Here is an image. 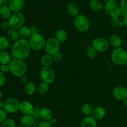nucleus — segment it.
Returning <instances> with one entry per match:
<instances>
[{
  "instance_id": "obj_1",
  "label": "nucleus",
  "mask_w": 127,
  "mask_h": 127,
  "mask_svg": "<svg viewBox=\"0 0 127 127\" xmlns=\"http://www.w3.org/2000/svg\"><path fill=\"white\" fill-rule=\"evenodd\" d=\"M31 50L29 41L24 38H19L12 45L11 53L15 59L24 61L29 57Z\"/></svg>"
},
{
  "instance_id": "obj_2",
  "label": "nucleus",
  "mask_w": 127,
  "mask_h": 127,
  "mask_svg": "<svg viewBox=\"0 0 127 127\" xmlns=\"http://www.w3.org/2000/svg\"><path fill=\"white\" fill-rule=\"evenodd\" d=\"M9 66L11 74L17 78H21L27 73V66L24 60L14 58L10 62Z\"/></svg>"
},
{
  "instance_id": "obj_3",
  "label": "nucleus",
  "mask_w": 127,
  "mask_h": 127,
  "mask_svg": "<svg viewBox=\"0 0 127 127\" xmlns=\"http://www.w3.org/2000/svg\"><path fill=\"white\" fill-rule=\"evenodd\" d=\"M112 62L117 66H124L127 64V52L124 48H118L114 50L111 55Z\"/></svg>"
},
{
  "instance_id": "obj_4",
  "label": "nucleus",
  "mask_w": 127,
  "mask_h": 127,
  "mask_svg": "<svg viewBox=\"0 0 127 127\" xmlns=\"http://www.w3.org/2000/svg\"><path fill=\"white\" fill-rule=\"evenodd\" d=\"M29 43L31 48L34 51H38L44 48L46 40L44 36L41 33L33 34L29 38Z\"/></svg>"
},
{
  "instance_id": "obj_5",
  "label": "nucleus",
  "mask_w": 127,
  "mask_h": 127,
  "mask_svg": "<svg viewBox=\"0 0 127 127\" xmlns=\"http://www.w3.org/2000/svg\"><path fill=\"white\" fill-rule=\"evenodd\" d=\"M74 26L78 31L85 32L89 29L90 21L86 16L79 14L74 18Z\"/></svg>"
},
{
  "instance_id": "obj_6",
  "label": "nucleus",
  "mask_w": 127,
  "mask_h": 127,
  "mask_svg": "<svg viewBox=\"0 0 127 127\" xmlns=\"http://www.w3.org/2000/svg\"><path fill=\"white\" fill-rule=\"evenodd\" d=\"M8 22L11 28L18 30L24 26L26 18L24 15L21 12H14L9 19Z\"/></svg>"
},
{
  "instance_id": "obj_7",
  "label": "nucleus",
  "mask_w": 127,
  "mask_h": 127,
  "mask_svg": "<svg viewBox=\"0 0 127 127\" xmlns=\"http://www.w3.org/2000/svg\"><path fill=\"white\" fill-rule=\"evenodd\" d=\"M60 48V42H58L55 37H52L46 40L44 49L47 54L52 55L56 52H58Z\"/></svg>"
},
{
  "instance_id": "obj_8",
  "label": "nucleus",
  "mask_w": 127,
  "mask_h": 127,
  "mask_svg": "<svg viewBox=\"0 0 127 127\" xmlns=\"http://www.w3.org/2000/svg\"><path fill=\"white\" fill-rule=\"evenodd\" d=\"M41 79L42 82L51 84L55 79V73L51 67H43L40 72Z\"/></svg>"
},
{
  "instance_id": "obj_9",
  "label": "nucleus",
  "mask_w": 127,
  "mask_h": 127,
  "mask_svg": "<svg viewBox=\"0 0 127 127\" xmlns=\"http://www.w3.org/2000/svg\"><path fill=\"white\" fill-rule=\"evenodd\" d=\"M20 102L15 98H8L4 102V110L7 113L14 114L19 111Z\"/></svg>"
},
{
  "instance_id": "obj_10",
  "label": "nucleus",
  "mask_w": 127,
  "mask_h": 127,
  "mask_svg": "<svg viewBox=\"0 0 127 127\" xmlns=\"http://www.w3.org/2000/svg\"><path fill=\"white\" fill-rule=\"evenodd\" d=\"M92 45L94 47L97 52H105L109 48V42L104 37H97L93 41Z\"/></svg>"
},
{
  "instance_id": "obj_11",
  "label": "nucleus",
  "mask_w": 127,
  "mask_h": 127,
  "mask_svg": "<svg viewBox=\"0 0 127 127\" xmlns=\"http://www.w3.org/2000/svg\"><path fill=\"white\" fill-rule=\"evenodd\" d=\"M105 13L110 17H119L121 15L120 6L116 3L106 4L104 7Z\"/></svg>"
},
{
  "instance_id": "obj_12",
  "label": "nucleus",
  "mask_w": 127,
  "mask_h": 127,
  "mask_svg": "<svg viewBox=\"0 0 127 127\" xmlns=\"http://www.w3.org/2000/svg\"><path fill=\"white\" fill-rule=\"evenodd\" d=\"M114 97L118 100H123L127 98V88L122 86L115 87L112 92Z\"/></svg>"
},
{
  "instance_id": "obj_13",
  "label": "nucleus",
  "mask_w": 127,
  "mask_h": 127,
  "mask_svg": "<svg viewBox=\"0 0 127 127\" xmlns=\"http://www.w3.org/2000/svg\"><path fill=\"white\" fill-rule=\"evenodd\" d=\"M34 107L31 102L27 100H24L20 102L19 111L23 115H31Z\"/></svg>"
},
{
  "instance_id": "obj_14",
  "label": "nucleus",
  "mask_w": 127,
  "mask_h": 127,
  "mask_svg": "<svg viewBox=\"0 0 127 127\" xmlns=\"http://www.w3.org/2000/svg\"><path fill=\"white\" fill-rule=\"evenodd\" d=\"M25 5L24 0H9L8 6L12 12H19L23 9Z\"/></svg>"
},
{
  "instance_id": "obj_15",
  "label": "nucleus",
  "mask_w": 127,
  "mask_h": 127,
  "mask_svg": "<svg viewBox=\"0 0 127 127\" xmlns=\"http://www.w3.org/2000/svg\"><path fill=\"white\" fill-rule=\"evenodd\" d=\"M106 114L105 109L103 107H96L93 109L91 116L96 120H100L104 119Z\"/></svg>"
},
{
  "instance_id": "obj_16",
  "label": "nucleus",
  "mask_w": 127,
  "mask_h": 127,
  "mask_svg": "<svg viewBox=\"0 0 127 127\" xmlns=\"http://www.w3.org/2000/svg\"><path fill=\"white\" fill-rule=\"evenodd\" d=\"M97 120L91 115L84 118L81 124V127H97Z\"/></svg>"
},
{
  "instance_id": "obj_17",
  "label": "nucleus",
  "mask_w": 127,
  "mask_h": 127,
  "mask_svg": "<svg viewBox=\"0 0 127 127\" xmlns=\"http://www.w3.org/2000/svg\"><path fill=\"white\" fill-rule=\"evenodd\" d=\"M109 45L113 48H120L122 43V40L120 36L117 34H113L109 38Z\"/></svg>"
},
{
  "instance_id": "obj_18",
  "label": "nucleus",
  "mask_w": 127,
  "mask_h": 127,
  "mask_svg": "<svg viewBox=\"0 0 127 127\" xmlns=\"http://www.w3.org/2000/svg\"><path fill=\"white\" fill-rule=\"evenodd\" d=\"M68 37V33L64 29H60L55 33V38L60 43H64L67 40Z\"/></svg>"
},
{
  "instance_id": "obj_19",
  "label": "nucleus",
  "mask_w": 127,
  "mask_h": 127,
  "mask_svg": "<svg viewBox=\"0 0 127 127\" xmlns=\"http://www.w3.org/2000/svg\"><path fill=\"white\" fill-rule=\"evenodd\" d=\"M35 119L32 115H23L21 119V125L24 127H32L34 124Z\"/></svg>"
},
{
  "instance_id": "obj_20",
  "label": "nucleus",
  "mask_w": 127,
  "mask_h": 127,
  "mask_svg": "<svg viewBox=\"0 0 127 127\" xmlns=\"http://www.w3.org/2000/svg\"><path fill=\"white\" fill-rule=\"evenodd\" d=\"M19 34L18 31L14 29L10 28L7 31V38L9 40L13 42L14 43L19 39Z\"/></svg>"
},
{
  "instance_id": "obj_21",
  "label": "nucleus",
  "mask_w": 127,
  "mask_h": 127,
  "mask_svg": "<svg viewBox=\"0 0 127 127\" xmlns=\"http://www.w3.org/2000/svg\"><path fill=\"white\" fill-rule=\"evenodd\" d=\"M53 60L51 55L46 53L40 58V63L43 67H50L53 64Z\"/></svg>"
},
{
  "instance_id": "obj_22",
  "label": "nucleus",
  "mask_w": 127,
  "mask_h": 127,
  "mask_svg": "<svg viewBox=\"0 0 127 127\" xmlns=\"http://www.w3.org/2000/svg\"><path fill=\"white\" fill-rule=\"evenodd\" d=\"M19 34V36L21 37V38H24V39H27V38H29L32 35L31 32V28L28 26H24L18 30Z\"/></svg>"
},
{
  "instance_id": "obj_23",
  "label": "nucleus",
  "mask_w": 127,
  "mask_h": 127,
  "mask_svg": "<svg viewBox=\"0 0 127 127\" xmlns=\"http://www.w3.org/2000/svg\"><path fill=\"white\" fill-rule=\"evenodd\" d=\"M11 10L10 9L8 5H2L0 7V16L3 19H9L11 16Z\"/></svg>"
},
{
  "instance_id": "obj_24",
  "label": "nucleus",
  "mask_w": 127,
  "mask_h": 127,
  "mask_svg": "<svg viewBox=\"0 0 127 127\" xmlns=\"http://www.w3.org/2000/svg\"><path fill=\"white\" fill-rule=\"evenodd\" d=\"M89 5L91 9L95 12H100L103 9L102 4L99 0H91Z\"/></svg>"
},
{
  "instance_id": "obj_25",
  "label": "nucleus",
  "mask_w": 127,
  "mask_h": 127,
  "mask_svg": "<svg viewBox=\"0 0 127 127\" xmlns=\"http://www.w3.org/2000/svg\"><path fill=\"white\" fill-rule=\"evenodd\" d=\"M37 88L33 82H29L24 86V92L28 95H33L35 94Z\"/></svg>"
},
{
  "instance_id": "obj_26",
  "label": "nucleus",
  "mask_w": 127,
  "mask_h": 127,
  "mask_svg": "<svg viewBox=\"0 0 127 127\" xmlns=\"http://www.w3.org/2000/svg\"><path fill=\"white\" fill-rule=\"evenodd\" d=\"M11 62V55L6 50L0 51V63L1 64H9Z\"/></svg>"
},
{
  "instance_id": "obj_27",
  "label": "nucleus",
  "mask_w": 127,
  "mask_h": 127,
  "mask_svg": "<svg viewBox=\"0 0 127 127\" xmlns=\"http://www.w3.org/2000/svg\"><path fill=\"white\" fill-rule=\"evenodd\" d=\"M52 117V112L47 107H43L40 110V119L43 121H48Z\"/></svg>"
},
{
  "instance_id": "obj_28",
  "label": "nucleus",
  "mask_w": 127,
  "mask_h": 127,
  "mask_svg": "<svg viewBox=\"0 0 127 127\" xmlns=\"http://www.w3.org/2000/svg\"><path fill=\"white\" fill-rule=\"evenodd\" d=\"M67 11L70 16L73 17H76L79 14V7L76 4L71 2L67 6Z\"/></svg>"
},
{
  "instance_id": "obj_29",
  "label": "nucleus",
  "mask_w": 127,
  "mask_h": 127,
  "mask_svg": "<svg viewBox=\"0 0 127 127\" xmlns=\"http://www.w3.org/2000/svg\"><path fill=\"white\" fill-rule=\"evenodd\" d=\"M93 109H94V108L93 107V105L88 102L83 104L81 107L82 112L84 115H86V116H89V115H92Z\"/></svg>"
},
{
  "instance_id": "obj_30",
  "label": "nucleus",
  "mask_w": 127,
  "mask_h": 127,
  "mask_svg": "<svg viewBox=\"0 0 127 127\" xmlns=\"http://www.w3.org/2000/svg\"><path fill=\"white\" fill-rule=\"evenodd\" d=\"M50 89V86L49 84H47V83H44V82H42L38 86V88H37V91H38V93L42 95L43 94H45L46 93H47L49 91Z\"/></svg>"
},
{
  "instance_id": "obj_31",
  "label": "nucleus",
  "mask_w": 127,
  "mask_h": 127,
  "mask_svg": "<svg viewBox=\"0 0 127 127\" xmlns=\"http://www.w3.org/2000/svg\"><path fill=\"white\" fill-rule=\"evenodd\" d=\"M10 45L9 40L4 36H0V51L5 50Z\"/></svg>"
},
{
  "instance_id": "obj_32",
  "label": "nucleus",
  "mask_w": 127,
  "mask_h": 127,
  "mask_svg": "<svg viewBox=\"0 0 127 127\" xmlns=\"http://www.w3.org/2000/svg\"><path fill=\"white\" fill-rule=\"evenodd\" d=\"M86 55L87 57L90 59H93L96 57L97 55V50L94 48V47L93 45L88 46L86 50Z\"/></svg>"
},
{
  "instance_id": "obj_33",
  "label": "nucleus",
  "mask_w": 127,
  "mask_h": 127,
  "mask_svg": "<svg viewBox=\"0 0 127 127\" xmlns=\"http://www.w3.org/2000/svg\"><path fill=\"white\" fill-rule=\"evenodd\" d=\"M119 6L121 11V15H122L124 17H127V0H121Z\"/></svg>"
},
{
  "instance_id": "obj_34",
  "label": "nucleus",
  "mask_w": 127,
  "mask_h": 127,
  "mask_svg": "<svg viewBox=\"0 0 127 127\" xmlns=\"http://www.w3.org/2000/svg\"><path fill=\"white\" fill-rule=\"evenodd\" d=\"M110 23L113 27H119V26H124L123 21H120L119 17H112L110 19Z\"/></svg>"
},
{
  "instance_id": "obj_35",
  "label": "nucleus",
  "mask_w": 127,
  "mask_h": 127,
  "mask_svg": "<svg viewBox=\"0 0 127 127\" xmlns=\"http://www.w3.org/2000/svg\"><path fill=\"white\" fill-rule=\"evenodd\" d=\"M1 127H17L16 122L12 119H7L1 124Z\"/></svg>"
},
{
  "instance_id": "obj_36",
  "label": "nucleus",
  "mask_w": 127,
  "mask_h": 127,
  "mask_svg": "<svg viewBox=\"0 0 127 127\" xmlns=\"http://www.w3.org/2000/svg\"><path fill=\"white\" fill-rule=\"evenodd\" d=\"M40 110L41 109L38 107H35L33 109V112L32 113V116L33 117L35 120H38L40 119Z\"/></svg>"
},
{
  "instance_id": "obj_37",
  "label": "nucleus",
  "mask_w": 127,
  "mask_h": 127,
  "mask_svg": "<svg viewBox=\"0 0 127 127\" xmlns=\"http://www.w3.org/2000/svg\"><path fill=\"white\" fill-rule=\"evenodd\" d=\"M52 58L53 60V62H60L62 61V58H63V55L62 53L58 51V52H56L54 54L52 55Z\"/></svg>"
},
{
  "instance_id": "obj_38",
  "label": "nucleus",
  "mask_w": 127,
  "mask_h": 127,
  "mask_svg": "<svg viewBox=\"0 0 127 127\" xmlns=\"http://www.w3.org/2000/svg\"><path fill=\"white\" fill-rule=\"evenodd\" d=\"M7 119V112L5 110H0V123H3Z\"/></svg>"
},
{
  "instance_id": "obj_39",
  "label": "nucleus",
  "mask_w": 127,
  "mask_h": 127,
  "mask_svg": "<svg viewBox=\"0 0 127 127\" xmlns=\"http://www.w3.org/2000/svg\"><path fill=\"white\" fill-rule=\"evenodd\" d=\"M0 26H1V28L2 30H4V31H7V30L8 31L11 28L9 24V22L7 21H3L2 22H1Z\"/></svg>"
},
{
  "instance_id": "obj_40",
  "label": "nucleus",
  "mask_w": 127,
  "mask_h": 127,
  "mask_svg": "<svg viewBox=\"0 0 127 127\" xmlns=\"http://www.w3.org/2000/svg\"><path fill=\"white\" fill-rule=\"evenodd\" d=\"M6 82V77L3 73L0 71V87L3 86Z\"/></svg>"
},
{
  "instance_id": "obj_41",
  "label": "nucleus",
  "mask_w": 127,
  "mask_h": 127,
  "mask_svg": "<svg viewBox=\"0 0 127 127\" xmlns=\"http://www.w3.org/2000/svg\"><path fill=\"white\" fill-rule=\"evenodd\" d=\"M0 71L3 73L4 74L9 72V64H1L0 66Z\"/></svg>"
},
{
  "instance_id": "obj_42",
  "label": "nucleus",
  "mask_w": 127,
  "mask_h": 127,
  "mask_svg": "<svg viewBox=\"0 0 127 127\" xmlns=\"http://www.w3.org/2000/svg\"><path fill=\"white\" fill-rule=\"evenodd\" d=\"M37 127H52L48 121H43L42 120L37 124Z\"/></svg>"
},
{
  "instance_id": "obj_43",
  "label": "nucleus",
  "mask_w": 127,
  "mask_h": 127,
  "mask_svg": "<svg viewBox=\"0 0 127 127\" xmlns=\"http://www.w3.org/2000/svg\"><path fill=\"white\" fill-rule=\"evenodd\" d=\"M30 28H31V32L32 35L37 34V33H39V32H38V28L37 26H33L30 27Z\"/></svg>"
},
{
  "instance_id": "obj_44",
  "label": "nucleus",
  "mask_w": 127,
  "mask_h": 127,
  "mask_svg": "<svg viewBox=\"0 0 127 127\" xmlns=\"http://www.w3.org/2000/svg\"><path fill=\"white\" fill-rule=\"evenodd\" d=\"M21 83H22V84H24V85H26V84H27L29 82H30L29 80V78L26 75H24V76H23L21 77Z\"/></svg>"
},
{
  "instance_id": "obj_45",
  "label": "nucleus",
  "mask_w": 127,
  "mask_h": 127,
  "mask_svg": "<svg viewBox=\"0 0 127 127\" xmlns=\"http://www.w3.org/2000/svg\"><path fill=\"white\" fill-rule=\"evenodd\" d=\"M48 122H49V124H50L52 126H53V125H55L56 123L57 122V120L55 117H52L51 118V119H50Z\"/></svg>"
},
{
  "instance_id": "obj_46",
  "label": "nucleus",
  "mask_w": 127,
  "mask_h": 127,
  "mask_svg": "<svg viewBox=\"0 0 127 127\" xmlns=\"http://www.w3.org/2000/svg\"><path fill=\"white\" fill-rule=\"evenodd\" d=\"M117 0H104V2L106 4L108 3H116Z\"/></svg>"
},
{
  "instance_id": "obj_47",
  "label": "nucleus",
  "mask_w": 127,
  "mask_h": 127,
  "mask_svg": "<svg viewBox=\"0 0 127 127\" xmlns=\"http://www.w3.org/2000/svg\"><path fill=\"white\" fill-rule=\"evenodd\" d=\"M123 23H124V26L127 27V17H124L123 19Z\"/></svg>"
},
{
  "instance_id": "obj_48",
  "label": "nucleus",
  "mask_w": 127,
  "mask_h": 127,
  "mask_svg": "<svg viewBox=\"0 0 127 127\" xmlns=\"http://www.w3.org/2000/svg\"><path fill=\"white\" fill-rule=\"evenodd\" d=\"M4 109V102L1 100H0V110Z\"/></svg>"
},
{
  "instance_id": "obj_49",
  "label": "nucleus",
  "mask_w": 127,
  "mask_h": 127,
  "mask_svg": "<svg viewBox=\"0 0 127 127\" xmlns=\"http://www.w3.org/2000/svg\"><path fill=\"white\" fill-rule=\"evenodd\" d=\"M9 2V0H3L4 5H8Z\"/></svg>"
},
{
  "instance_id": "obj_50",
  "label": "nucleus",
  "mask_w": 127,
  "mask_h": 127,
  "mask_svg": "<svg viewBox=\"0 0 127 127\" xmlns=\"http://www.w3.org/2000/svg\"><path fill=\"white\" fill-rule=\"evenodd\" d=\"M123 102H124V105H125V106L127 107V98H126L125 99H124V100H123Z\"/></svg>"
},
{
  "instance_id": "obj_51",
  "label": "nucleus",
  "mask_w": 127,
  "mask_h": 127,
  "mask_svg": "<svg viewBox=\"0 0 127 127\" xmlns=\"http://www.w3.org/2000/svg\"><path fill=\"white\" fill-rule=\"evenodd\" d=\"M3 4V0H0V7L2 6Z\"/></svg>"
},
{
  "instance_id": "obj_52",
  "label": "nucleus",
  "mask_w": 127,
  "mask_h": 127,
  "mask_svg": "<svg viewBox=\"0 0 127 127\" xmlns=\"http://www.w3.org/2000/svg\"><path fill=\"white\" fill-rule=\"evenodd\" d=\"M2 93H1V91H0V99H1V97H2Z\"/></svg>"
},
{
  "instance_id": "obj_53",
  "label": "nucleus",
  "mask_w": 127,
  "mask_h": 127,
  "mask_svg": "<svg viewBox=\"0 0 127 127\" xmlns=\"http://www.w3.org/2000/svg\"><path fill=\"white\" fill-rule=\"evenodd\" d=\"M17 127H24V126H22V125H18V126H17Z\"/></svg>"
},
{
  "instance_id": "obj_54",
  "label": "nucleus",
  "mask_w": 127,
  "mask_h": 127,
  "mask_svg": "<svg viewBox=\"0 0 127 127\" xmlns=\"http://www.w3.org/2000/svg\"><path fill=\"white\" fill-rule=\"evenodd\" d=\"M29 1V0H24L25 2H26V1Z\"/></svg>"
}]
</instances>
